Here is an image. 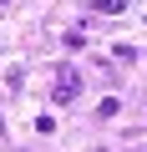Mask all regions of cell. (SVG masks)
Masks as SVG:
<instances>
[{
    "mask_svg": "<svg viewBox=\"0 0 147 152\" xmlns=\"http://www.w3.org/2000/svg\"><path fill=\"white\" fill-rule=\"evenodd\" d=\"M91 10H97V15H122L127 0H91Z\"/></svg>",
    "mask_w": 147,
    "mask_h": 152,
    "instance_id": "2",
    "label": "cell"
},
{
    "mask_svg": "<svg viewBox=\"0 0 147 152\" xmlns=\"http://www.w3.org/2000/svg\"><path fill=\"white\" fill-rule=\"evenodd\" d=\"M81 96V71H71V66H56V81H51V102L56 107H71Z\"/></svg>",
    "mask_w": 147,
    "mask_h": 152,
    "instance_id": "1",
    "label": "cell"
},
{
    "mask_svg": "<svg viewBox=\"0 0 147 152\" xmlns=\"http://www.w3.org/2000/svg\"><path fill=\"white\" fill-rule=\"evenodd\" d=\"M0 137H5V117H0Z\"/></svg>",
    "mask_w": 147,
    "mask_h": 152,
    "instance_id": "4",
    "label": "cell"
},
{
    "mask_svg": "<svg viewBox=\"0 0 147 152\" xmlns=\"http://www.w3.org/2000/svg\"><path fill=\"white\" fill-rule=\"evenodd\" d=\"M97 112H102V117H107V122H112V117H117V112H122V102H117V96H107V102H102V107H97Z\"/></svg>",
    "mask_w": 147,
    "mask_h": 152,
    "instance_id": "3",
    "label": "cell"
},
{
    "mask_svg": "<svg viewBox=\"0 0 147 152\" xmlns=\"http://www.w3.org/2000/svg\"><path fill=\"white\" fill-rule=\"evenodd\" d=\"M97 152H112V147H97Z\"/></svg>",
    "mask_w": 147,
    "mask_h": 152,
    "instance_id": "5",
    "label": "cell"
}]
</instances>
